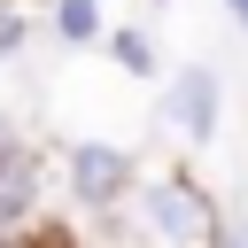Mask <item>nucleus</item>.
I'll return each instance as SVG.
<instances>
[{
	"label": "nucleus",
	"instance_id": "2",
	"mask_svg": "<svg viewBox=\"0 0 248 248\" xmlns=\"http://www.w3.org/2000/svg\"><path fill=\"white\" fill-rule=\"evenodd\" d=\"M70 186H78L85 209H108V202L132 186V163H124L116 147H70Z\"/></svg>",
	"mask_w": 248,
	"mask_h": 248
},
{
	"label": "nucleus",
	"instance_id": "7",
	"mask_svg": "<svg viewBox=\"0 0 248 248\" xmlns=\"http://www.w3.org/2000/svg\"><path fill=\"white\" fill-rule=\"evenodd\" d=\"M0 155H8V116H0Z\"/></svg>",
	"mask_w": 248,
	"mask_h": 248
},
{
	"label": "nucleus",
	"instance_id": "6",
	"mask_svg": "<svg viewBox=\"0 0 248 248\" xmlns=\"http://www.w3.org/2000/svg\"><path fill=\"white\" fill-rule=\"evenodd\" d=\"M116 54H124V70H132V78H147V70H155V62H147V39H140V31H124V39H116Z\"/></svg>",
	"mask_w": 248,
	"mask_h": 248
},
{
	"label": "nucleus",
	"instance_id": "5",
	"mask_svg": "<svg viewBox=\"0 0 248 248\" xmlns=\"http://www.w3.org/2000/svg\"><path fill=\"white\" fill-rule=\"evenodd\" d=\"M62 39H93V8L85 0H62Z\"/></svg>",
	"mask_w": 248,
	"mask_h": 248
},
{
	"label": "nucleus",
	"instance_id": "1",
	"mask_svg": "<svg viewBox=\"0 0 248 248\" xmlns=\"http://www.w3.org/2000/svg\"><path fill=\"white\" fill-rule=\"evenodd\" d=\"M140 225H147L155 248H217V240H225L209 194L186 186V178H147V186H140Z\"/></svg>",
	"mask_w": 248,
	"mask_h": 248
},
{
	"label": "nucleus",
	"instance_id": "4",
	"mask_svg": "<svg viewBox=\"0 0 248 248\" xmlns=\"http://www.w3.org/2000/svg\"><path fill=\"white\" fill-rule=\"evenodd\" d=\"M163 108H170V124H178L186 140H209V132H217V78H209V70H186Z\"/></svg>",
	"mask_w": 248,
	"mask_h": 248
},
{
	"label": "nucleus",
	"instance_id": "3",
	"mask_svg": "<svg viewBox=\"0 0 248 248\" xmlns=\"http://www.w3.org/2000/svg\"><path fill=\"white\" fill-rule=\"evenodd\" d=\"M31 209H39V163H31L23 147H8V155H0V240L23 232Z\"/></svg>",
	"mask_w": 248,
	"mask_h": 248
},
{
	"label": "nucleus",
	"instance_id": "8",
	"mask_svg": "<svg viewBox=\"0 0 248 248\" xmlns=\"http://www.w3.org/2000/svg\"><path fill=\"white\" fill-rule=\"evenodd\" d=\"M232 16H240V23H248V0H232Z\"/></svg>",
	"mask_w": 248,
	"mask_h": 248
}]
</instances>
